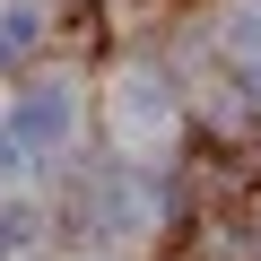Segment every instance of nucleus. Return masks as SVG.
I'll return each mask as SVG.
<instances>
[{"label":"nucleus","instance_id":"7","mask_svg":"<svg viewBox=\"0 0 261 261\" xmlns=\"http://www.w3.org/2000/svg\"><path fill=\"white\" fill-rule=\"evenodd\" d=\"M252 105H261V70H252Z\"/></svg>","mask_w":261,"mask_h":261},{"label":"nucleus","instance_id":"4","mask_svg":"<svg viewBox=\"0 0 261 261\" xmlns=\"http://www.w3.org/2000/svg\"><path fill=\"white\" fill-rule=\"evenodd\" d=\"M35 157H44V148L27 140L9 113H0V183H27V174H35Z\"/></svg>","mask_w":261,"mask_h":261},{"label":"nucleus","instance_id":"5","mask_svg":"<svg viewBox=\"0 0 261 261\" xmlns=\"http://www.w3.org/2000/svg\"><path fill=\"white\" fill-rule=\"evenodd\" d=\"M35 35H44V9H35V0H0V53H18Z\"/></svg>","mask_w":261,"mask_h":261},{"label":"nucleus","instance_id":"2","mask_svg":"<svg viewBox=\"0 0 261 261\" xmlns=\"http://www.w3.org/2000/svg\"><path fill=\"white\" fill-rule=\"evenodd\" d=\"M9 122L27 130L35 148H61L70 130H79V87H70V79H27L18 105H9Z\"/></svg>","mask_w":261,"mask_h":261},{"label":"nucleus","instance_id":"6","mask_svg":"<svg viewBox=\"0 0 261 261\" xmlns=\"http://www.w3.org/2000/svg\"><path fill=\"white\" fill-rule=\"evenodd\" d=\"M226 44L261 70V0H235V9H226Z\"/></svg>","mask_w":261,"mask_h":261},{"label":"nucleus","instance_id":"3","mask_svg":"<svg viewBox=\"0 0 261 261\" xmlns=\"http://www.w3.org/2000/svg\"><path fill=\"white\" fill-rule=\"evenodd\" d=\"M113 113H122V130H130V140H157V130L174 122V96H166V79L140 61V70H122V87H113Z\"/></svg>","mask_w":261,"mask_h":261},{"label":"nucleus","instance_id":"1","mask_svg":"<svg viewBox=\"0 0 261 261\" xmlns=\"http://www.w3.org/2000/svg\"><path fill=\"white\" fill-rule=\"evenodd\" d=\"M140 218H148L140 183H122V174L79 183V235H87V244H122V235H140Z\"/></svg>","mask_w":261,"mask_h":261}]
</instances>
